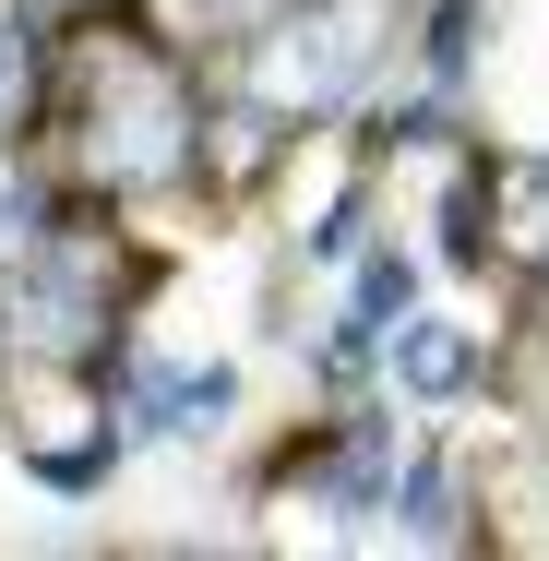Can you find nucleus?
<instances>
[{
  "mask_svg": "<svg viewBox=\"0 0 549 561\" xmlns=\"http://www.w3.org/2000/svg\"><path fill=\"white\" fill-rule=\"evenodd\" d=\"M72 156H84L108 192H168V180H192L204 131H192L180 60L144 48V36H84V60H72Z\"/></svg>",
  "mask_w": 549,
  "mask_h": 561,
  "instance_id": "f257e3e1",
  "label": "nucleus"
},
{
  "mask_svg": "<svg viewBox=\"0 0 549 561\" xmlns=\"http://www.w3.org/2000/svg\"><path fill=\"white\" fill-rule=\"evenodd\" d=\"M370 60H382V0H287L251 48V96L287 119H323L370 84Z\"/></svg>",
  "mask_w": 549,
  "mask_h": 561,
  "instance_id": "f03ea898",
  "label": "nucleus"
},
{
  "mask_svg": "<svg viewBox=\"0 0 549 561\" xmlns=\"http://www.w3.org/2000/svg\"><path fill=\"white\" fill-rule=\"evenodd\" d=\"M12 263H24V275H12V335L24 346H48V358H96V346H108V287L119 275H108L96 239H48V227H36Z\"/></svg>",
  "mask_w": 549,
  "mask_h": 561,
  "instance_id": "7ed1b4c3",
  "label": "nucleus"
},
{
  "mask_svg": "<svg viewBox=\"0 0 549 561\" xmlns=\"http://www.w3.org/2000/svg\"><path fill=\"white\" fill-rule=\"evenodd\" d=\"M454 251H514L549 275V156H490L454 180Z\"/></svg>",
  "mask_w": 549,
  "mask_h": 561,
  "instance_id": "20e7f679",
  "label": "nucleus"
},
{
  "mask_svg": "<svg viewBox=\"0 0 549 561\" xmlns=\"http://www.w3.org/2000/svg\"><path fill=\"white\" fill-rule=\"evenodd\" d=\"M382 478H394V431H382V419H346V443L299 466V490H311L323 514H346V526L382 514Z\"/></svg>",
  "mask_w": 549,
  "mask_h": 561,
  "instance_id": "39448f33",
  "label": "nucleus"
},
{
  "mask_svg": "<svg viewBox=\"0 0 549 561\" xmlns=\"http://www.w3.org/2000/svg\"><path fill=\"white\" fill-rule=\"evenodd\" d=\"M227 407H239V370H131V419H144V431H168V443L216 431Z\"/></svg>",
  "mask_w": 549,
  "mask_h": 561,
  "instance_id": "423d86ee",
  "label": "nucleus"
},
{
  "mask_svg": "<svg viewBox=\"0 0 549 561\" xmlns=\"http://www.w3.org/2000/svg\"><path fill=\"white\" fill-rule=\"evenodd\" d=\"M407 299H419V263H407V251L358 263V299H346V335H334V370H370V358H382V335L407 323Z\"/></svg>",
  "mask_w": 549,
  "mask_h": 561,
  "instance_id": "0eeeda50",
  "label": "nucleus"
},
{
  "mask_svg": "<svg viewBox=\"0 0 549 561\" xmlns=\"http://www.w3.org/2000/svg\"><path fill=\"white\" fill-rule=\"evenodd\" d=\"M394 382H407V394H466V382H478V335H466V323H394Z\"/></svg>",
  "mask_w": 549,
  "mask_h": 561,
  "instance_id": "6e6552de",
  "label": "nucleus"
},
{
  "mask_svg": "<svg viewBox=\"0 0 549 561\" xmlns=\"http://www.w3.org/2000/svg\"><path fill=\"white\" fill-rule=\"evenodd\" d=\"M478 48H490V0H442V12H431V72H442V84H466Z\"/></svg>",
  "mask_w": 549,
  "mask_h": 561,
  "instance_id": "1a4fd4ad",
  "label": "nucleus"
},
{
  "mask_svg": "<svg viewBox=\"0 0 549 561\" xmlns=\"http://www.w3.org/2000/svg\"><path fill=\"white\" fill-rule=\"evenodd\" d=\"M407 538H466V514H454V466H407Z\"/></svg>",
  "mask_w": 549,
  "mask_h": 561,
  "instance_id": "9d476101",
  "label": "nucleus"
},
{
  "mask_svg": "<svg viewBox=\"0 0 549 561\" xmlns=\"http://www.w3.org/2000/svg\"><path fill=\"white\" fill-rule=\"evenodd\" d=\"M36 227H48V204H36V192H24V168L0 156V251H24Z\"/></svg>",
  "mask_w": 549,
  "mask_h": 561,
  "instance_id": "9b49d317",
  "label": "nucleus"
},
{
  "mask_svg": "<svg viewBox=\"0 0 549 561\" xmlns=\"http://www.w3.org/2000/svg\"><path fill=\"white\" fill-rule=\"evenodd\" d=\"M346 251H358V204H334V216L311 227V263H346Z\"/></svg>",
  "mask_w": 549,
  "mask_h": 561,
  "instance_id": "f8f14e48",
  "label": "nucleus"
},
{
  "mask_svg": "<svg viewBox=\"0 0 549 561\" xmlns=\"http://www.w3.org/2000/svg\"><path fill=\"white\" fill-rule=\"evenodd\" d=\"M204 12H275V0H204Z\"/></svg>",
  "mask_w": 549,
  "mask_h": 561,
  "instance_id": "ddd939ff",
  "label": "nucleus"
}]
</instances>
